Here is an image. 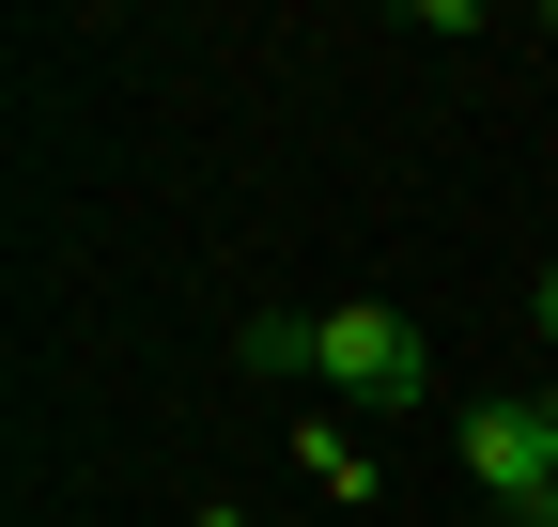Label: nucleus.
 Wrapping results in <instances>:
<instances>
[{
  "instance_id": "obj_1",
  "label": "nucleus",
  "mask_w": 558,
  "mask_h": 527,
  "mask_svg": "<svg viewBox=\"0 0 558 527\" xmlns=\"http://www.w3.org/2000/svg\"><path fill=\"white\" fill-rule=\"evenodd\" d=\"M233 357L248 372H311V388H341V404H418V388H435V342H418L403 310H373V295L264 310V326H233Z\"/></svg>"
},
{
  "instance_id": "obj_2",
  "label": "nucleus",
  "mask_w": 558,
  "mask_h": 527,
  "mask_svg": "<svg viewBox=\"0 0 558 527\" xmlns=\"http://www.w3.org/2000/svg\"><path fill=\"white\" fill-rule=\"evenodd\" d=\"M295 466H311V481H326L341 512H357V497H373V450H357V434H341V419H295Z\"/></svg>"
},
{
  "instance_id": "obj_3",
  "label": "nucleus",
  "mask_w": 558,
  "mask_h": 527,
  "mask_svg": "<svg viewBox=\"0 0 558 527\" xmlns=\"http://www.w3.org/2000/svg\"><path fill=\"white\" fill-rule=\"evenodd\" d=\"M527 326H543V342H558V264H543V280H527Z\"/></svg>"
},
{
  "instance_id": "obj_4",
  "label": "nucleus",
  "mask_w": 558,
  "mask_h": 527,
  "mask_svg": "<svg viewBox=\"0 0 558 527\" xmlns=\"http://www.w3.org/2000/svg\"><path fill=\"white\" fill-rule=\"evenodd\" d=\"M202 527H264V512H202Z\"/></svg>"
}]
</instances>
